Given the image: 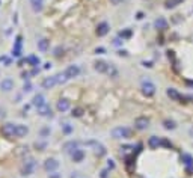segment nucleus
Returning a JSON list of instances; mask_svg holds the SVG:
<instances>
[{
	"mask_svg": "<svg viewBox=\"0 0 193 178\" xmlns=\"http://www.w3.org/2000/svg\"><path fill=\"white\" fill-rule=\"evenodd\" d=\"M110 135H112V138H113V139H130V138H131V135H133V131H131L128 127L119 125V127L112 128Z\"/></svg>",
	"mask_w": 193,
	"mask_h": 178,
	"instance_id": "obj_1",
	"label": "nucleus"
},
{
	"mask_svg": "<svg viewBox=\"0 0 193 178\" xmlns=\"http://www.w3.org/2000/svg\"><path fill=\"white\" fill-rule=\"evenodd\" d=\"M140 88H142V94L145 97H152L155 94V85L151 80H143Z\"/></svg>",
	"mask_w": 193,
	"mask_h": 178,
	"instance_id": "obj_2",
	"label": "nucleus"
},
{
	"mask_svg": "<svg viewBox=\"0 0 193 178\" xmlns=\"http://www.w3.org/2000/svg\"><path fill=\"white\" fill-rule=\"evenodd\" d=\"M79 148H80V142H77V140H68L62 146L63 152H66V154H72L74 151H77Z\"/></svg>",
	"mask_w": 193,
	"mask_h": 178,
	"instance_id": "obj_3",
	"label": "nucleus"
},
{
	"mask_svg": "<svg viewBox=\"0 0 193 178\" xmlns=\"http://www.w3.org/2000/svg\"><path fill=\"white\" fill-rule=\"evenodd\" d=\"M63 73H65V76H66L68 80L76 79V77H79V74H80V66H79V65H69Z\"/></svg>",
	"mask_w": 193,
	"mask_h": 178,
	"instance_id": "obj_4",
	"label": "nucleus"
},
{
	"mask_svg": "<svg viewBox=\"0 0 193 178\" xmlns=\"http://www.w3.org/2000/svg\"><path fill=\"white\" fill-rule=\"evenodd\" d=\"M57 168H59V162L56 160V159H47L45 162H44V169L47 171V172H56L57 171Z\"/></svg>",
	"mask_w": 193,
	"mask_h": 178,
	"instance_id": "obj_5",
	"label": "nucleus"
},
{
	"mask_svg": "<svg viewBox=\"0 0 193 178\" xmlns=\"http://www.w3.org/2000/svg\"><path fill=\"white\" fill-rule=\"evenodd\" d=\"M134 127L137 128V130H147L148 127H150V119L147 118V116H139V118H136V121H134Z\"/></svg>",
	"mask_w": 193,
	"mask_h": 178,
	"instance_id": "obj_6",
	"label": "nucleus"
},
{
	"mask_svg": "<svg viewBox=\"0 0 193 178\" xmlns=\"http://www.w3.org/2000/svg\"><path fill=\"white\" fill-rule=\"evenodd\" d=\"M166 94H167V97L171 98L172 101H180V103H183L181 100H186V98H187V97H183V95L177 91V89H174V88H169L167 91H166Z\"/></svg>",
	"mask_w": 193,
	"mask_h": 178,
	"instance_id": "obj_7",
	"label": "nucleus"
},
{
	"mask_svg": "<svg viewBox=\"0 0 193 178\" xmlns=\"http://www.w3.org/2000/svg\"><path fill=\"white\" fill-rule=\"evenodd\" d=\"M88 145L94 146V152H95L96 155H98V157H101V155H104V154H106V148H104V145H101L100 142L91 140V142H88Z\"/></svg>",
	"mask_w": 193,
	"mask_h": 178,
	"instance_id": "obj_8",
	"label": "nucleus"
},
{
	"mask_svg": "<svg viewBox=\"0 0 193 178\" xmlns=\"http://www.w3.org/2000/svg\"><path fill=\"white\" fill-rule=\"evenodd\" d=\"M0 89H2L3 92H11L14 89V80L9 79V77L3 79L2 82H0Z\"/></svg>",
	"mask_w": 193,
	"mask_h": 178,
	"instance_id": "obj_9",
	"label": "nucleus"
},
{
	"mask_svg": "<svg viewBox=\"0 0 193 178\" xmlns=\"http://www.w3.org/2000/svg\"><path fill=\"white\" fill-rule=\"evenodd\" d=\"M2 135L6 138L15 136V124H5L2 125Z\"/></svg>",
	"mask_w": 193,
	"mask_h": 178,
	"instance_id": "obj_10",
	"label": "nucleus"
},
{
	"mask_svg": "<svg viewBox=\"0 0 193 178\" xmlns=\"http://www.w3.org/2000/svg\"><path fill=\"white\" fill-rule=\"evenodd\" d=\"M69 107H71V103H69V100H66V98H60L59 101H57V104H56V109L59 110V112H68L69 110Z\"/></svg>",
	"mask_w": 193,
	"mask_h": 178,
	"instance_id": "obj_11",
	"label": "nucleus"
},
{
	"mask_svg": "<svg viewBox=\"0 0 193 178\" xmlns=\"http://www.w3.org/2000/svg\"><path fill=\"white\" fill-rule=\"evenodd\" d=\"M110 30V26L109 23H106V21H103V23H100L98 26H96V35L98 36H106Z\"/></svg>",
	"mask_w": 193,
	"mask_h": 178,
	"instance_id": "obj_12",
	"label": "nucleus"
},
{
	"mask_svg": "<svg viewBox=\"0 0 193 178\" xmlns=\"http://www.w3.org/2000/svg\"><path fill=\"white\" fill-rule=\"evenodd\" d=\"M56 85H57L56 76H53V77H45V79L42 80V88H44V89H52V88H55Z\"/></svg>",
	"mask_w": 193,
	"mask_h": 178,
	"instance_id": "obj_13",
	"label": "nucleus"
},
{
	"mask_svg": "<svg viewBox=\"0 0 193 178\" xmlns=\"http://www.w3.org/2000/svg\"><path fill=\"white\" fill-rule=\"evenodd\" d=\"M29 133V128L26 125H23V124H17L15 125V136L17 138H24Z\"/></svg>",
	"mask_w": 193,
	"mask_h": 178,
	"instance_id": "obj_14",
	"label": "nucleus"
},
{
	"mask_svg": "<svg viewBox=\"0 0 193 178\" xmlns=\"http://www.w3.org/2000/svg\"><path fill=\"white\" fill-rule=\"evenodd\" d=\"M36 46H38V50H39V51L45 53V51L48 50V47H50V41L45 39V38H41V39L36 42Z\"/></svg>",
	"mask_w": 193,
	"mask_h": 178,
	"instance_id": "obj_15",
	"label": "nucleus"
},
{
	"mask_svg": "<svg viewBox=\"0 0 193 178\" xmlns=\"http://www.w3.org/2000/svg\"><path fill=\"white\" fill-rule=\"evenodd\" d=\"M107 68H109V63L104 62V60H96L95 62V70L98 71V73H107Z\"/></svg>",
	"mask_w": 193,
	"mask_h": 178,
	"instance_id": "obj_16",
	"label": "nucleus"
},
{
	"mask_svg": "<svg viewBox=\"0 0 193 178\" xmlns=\"http://www.w3.org/2000/svg\"><path fill=\"white\" fill-rule=\"evenodd\" d=\"M181 160L186 165V168H193V157H192L189 152H183L181 154Z\"/></svg>",
	"mask_w": 193,
	"mask_h": 178,
	"instance_id": "obj_17",
	"label": "nucleus"
},
{
	"mask_svg": "<svg viewBox=\"0 0 193 178\" xmlns=\"http://www.w3.org/2000/svg\"><path fill=\"white\" fill-rule=\"evenodd\" d=\"M32 104L38 109V107H41V106H44V104H47L45 103V97L42 95V94H38V95H35L33 97V101H32Z\"/></svg>",
	"mask_w": 193,
	"mask_h": 178,
	"instance_id": "obj_18",
	"label": "nucleus"
},
{
	"mask_svg": "<svg viewBox=\"0 0 193 178\" xmlns=\"http://www.w3.org/2000/svg\"><path fill=\"white\" fill-rule=\"evenodd\" d=\"M38 113L41 116H52V107L48 104H44V106L38 107Z\"/></svg>",
	"mask_w": 193,
	"mask_h": 178,
	"instance_id": "obj_19",
	"label": "nucleus"
},
{
	"mask_svg": "<svg viewBox=\"0 0 193 178\" xmlns=\"http://www.w3.org/2000/svg\"><path fill=\"white\" fill-rule=\"evenodd\" d=\"M154 26H155L157 29H160V30H166V29H167V21H166L163 17H158V18L154 21Z\"/></svg>",
	"mask_w": 193,
	"mask_h": 178,
	"instance_id": "obj_20",
	"label": "nucleus"
},
{
	"mask_svg": "<svg viewBox=\"0 0 193 178\" xmlns=\"http://www.w3.org/2000/svg\"><path fill=\"white\" fill-rule=\"evenodd\" d=\"M148 145H150V148L155 149V148H158V146L161 145V139L157 138V136H151V138L148 139Z\"/></svg>",
	"mask_w": 193,
	"mask_h": 178,
	"instance_id": "obj_21",
	"label": "nucleus"
},
{
	"mask_svg": "<svg viewBox=\"0 0 193 178\" xmlns=\"http://www.w3.org/2000/svg\"><path fill=\"white\" fill-rule=\"evenodd\" d=\"M71 157H72V160H74V162H77V163H79V162H82V160L85 159V151L79 148L77 151H74V152L71 154Z\"/></svg>",
	"mask_w": 193,
	"mask_h": 178,
	"instance_id": "obj_22",
	"label": "nucleus"
},
{
	"mask_svg": "<svg viewBox=\"0 0 193 178\" xmlns=\"http://www.w3.org/2000/svg\"><path fill=\"white\" fill-rule=\"evenodd\" d=\"M29 2H30V5H32L33 11L39 12V11L42 9V5H44V0H29Z\"/></svg>",
	"mask_w": 193,
	"mask_h": 178,
	"instance_id": "obj_23",
	"label": "nucleus"
},
{
	"mask_svg": "<svg viewBox=\"0 0 193 178\" xmlns=\"http://www.w3.org/2000/svg\"><path fill=\"white\" fill-rule=\"evenodd\" d=\"M163 127H164L166 130H175V128H177V124H175L174 119H164V121H163Z\"/></svg>",
	"mask_w": 193,
	"mask_h": 178,
	"instance_id": "obj_24",
	"label": "nucleus"
},
{
	"mask_svg": "<svg viewBox=\"0 0 193 178\" xmlns=\"http://www.w3.org/2000/svg\"><path fill=\"white\" fill-rule=\"evenodd\" d=\"M181 2H183V0H167V2H166V8H167V9L175 8V6H178Z\"/></svg>",
	"mask_w": 193,
	"mask_h": 178,
	"instance_id": "obj_25",
	"label": "nucleus"
},
{
	"mask_svg": "<svg viewBox=\"0 0 193 178\" xmlns=\"http://www.w3.org/2000/svg\"><path fill=\"white\" fill-rule=\"evenodd\" d=\"M107 74H109L110 77H116V76H118V70L115 68V65L109 63V68H107Z\"/></svg>",
	"mask_w": 193,
	"mask_h": 178,
	"instance_id": "obj_26",
	"label": "nucleus"
},
{
	"mask_svg": "<svg viewBox=\"0 0 193 178\" xmlns=\"http://www.w3.org/2000/svg\"><path fill=\"white\" fill-rule=\"evenodd\" d=\"M74 118H80L83 115V109L82 107H76V109H72V113H71Z\"/></svg>",
	"mask_w": 193,
	"mask_h": 178,
	"instance_id": "obj_27",
	"label": "nucleus"
},
{
	"mask_svg": "<svg viewBox=\"0 0 193 178\" xmlns=\"http://www.w3.org/2000/svg\"><path fill=\"white\" fill-rule=\"evenodd\" d=\"M119 36L122 38V41H124V39H127V38L131 36V30H130V29H125V30H122V32L119 33Z\"/></svg>",
	"mask_w": 193,
	"mask_h": 178,
	"instance_id": "obj_28",
	"label": "nucleus"
},
{
	"mask_svg": "<svg viewBox=\"0 0 193 178\" xmlns=\"http://www.w3.org/2000/svg\"><path fill=\"white\" fill-rule=\"evenodd\" d=\"M33 66H36V65H39V57H36V56H29V59H27Z\"/></svg>",
	"mask_w": 193,
	"mask_h": 178,
	"instance_id": "obj_29",
	"label": "nucleus"
},
{
	"mask_svg": "<svg viewBox=\"0 0 193 178\" xmlns=\"http://www.w3.org/2000/svg\"><path fill=\"white\" fill-rule=\"evenodd\" d=\"M56 79H57V85H60V83H65L68 79H66V76H65V73L63 74H57L56 76Z\"/></svg>",
	"mask_w": 193,
	"mask_h": 178,
	"instance_id": "obj_30",
	"label": "nucleus"
},
{
	"mask_svg": "<svg viewBox=\"0 0 193 178\" xmlns=\"http://www.w3.org/2000/svg\"><path fill=\"white\" fill-rule=\"evenodd\" d=\"M62 128H63V133H65V135H69V133L72 131V127H71L69 124H63Z\"/></svg>",
	"mask_w": 193,
	"mask_h": 178,
	"instance_id": "obj_31",
	"label": "nucleus"
},
{
	"mask_svg": "<svg viewBox=\"0 0 193 178\" xmlns=\"http://www.w3.org/2000/svg\"><path fill=\"white\" fill-rule=\"evenodd\" d=\"M48 135H50V128H47V127H45V128L41 130V138H47Z\"/></svg>",
	"mask_w": 193,
	"mask_h": 178,
	"instance_id": "obj_32",
	"label": "nucleus"
},
{
	"mask_svg": "<svg viewBox=\"0 0 193 178\" xmlns=\"http://www.w3.org/2000/svg\"><path fill=\"white\" fill-rule=\"evenodd\" d=\"M100 177H101V178H109V171H107V169H103V171L100 172Z\"/></svg>",
	"mask_w": 193,
	"mask_h": 178,
	"instance_id": "obj_33",
	"label": "nucleus"
},
{
	"mask_svg": "<svg viewBox=\"0 0 193 178\" xmlns=\"http://www.w3.org/2000/svg\"><path fill=\"white\" fill-rule=\"evenodd\" d=\"M48 178H62V175L57 174V172H52L50 175H48Z\"/></svg>",
	"mask_w": 193,
	"mask_h": 178,
	"instance_id": "obj_34",
	"label": "nucleus"
},
{
	"mask_svg": "<svg viewBox=\"0 0 193 178\" xmlns=\"http://www.w3.org/2000/svg\"><path fill=\"white\" fill-rule=\"evenodd\" d=\"M30 91H32V85L26 83V85H24V92H30Z\"/></svg>",
	"mask_w": 193,
	"mask_h": 178,
	"instance_id": "obj_35",
	"label": "nucleus"
},
{
	"mask_svg": "<svg viewBox=\"0 0 193 178\" xmlns=\"http://www.w3.org/2000/svg\"><path fill=\"white\" fill-rule=\"evenodd\" d=\"M95 53H96V54H104V53H106V49H103V47H98V49L95 50Z\"/></svg>",
	"mask_w": 193,
	"mask_h": 178,
	"instance_id": "obj_36",
	"label": "nucleus"
},
{
	"mask_svg": "<svg viewBox=\"0 0 193 178\" xmlns=\"http://www.w3.org/2000/svg\"><path fill=\"white\" fill-rule=\"evenodd\" d=\"M107 168L109 169H115V162L113 160H107Z\"/></svg>",
	"mask_w": 193,
	"mask_h": 178,
	"instance_id": "obj_37",
	"label": "nucleus"
},
{
	"mask_svg": "<svg viewBox=\"0 0 193 178\" xmlns=\"http://www.w3.org/2000/svg\"><path fill=\"white\" fill-rule=\"evenodd\" d=\"M121 44H122V41H121L119 38H115V39H113V46H121Z\"/></svg>",
	"mask_w": 193,
	"mask_h": 178,
	"instance_id": "obj_38",
	"label": "nucleus"
},
{
	"mask_svg": "<svg viewBox=\"0 0 193 178\" xmlns=\"http://www.w3.org/2000/svg\"><path fill=\"white\" fill-rule=\"evenodd\" d=\"M122 2H124V0H110V3H112V5H121Z\"/></svg>",
	"mask_w": 193,
	"mask_h": 178,
	"instance_id": "obj_39",
	"label": "nucleus"
},
{
	"mask_svg": "<svg viewBox=\"0 0 193 178\" xmlns=\"http://www.w3.org/2000/svg\"><path fill=\"white\" fill-rule=\"evenodd\" d=\"M118 54H119V56H127V51H125V50H119Z\"/></svg>",
	"mask_w": 193,
	"mask_h": 178,
	"instance_id": "obj_40",
	"label": "nucleus"
},
{
	"mask_svg": "<svg viewBox=\"0 0 193 178\" xmlns=\"http://www.w3.org/2000/svg\"><path fill=\"white\" fill-rule=\"evenodd\" d=\"M143 66H148V68H151L152 63H151V62H143Z\"/></svg>",
	"mask_w": 193,
	"mask_h": 178,
	"instance_id": "obj_41",
	"label": "nucleus"
},
{
	"mask_svg": "<svg viewBox=\"0 0 193 178\" xmlns=\"http://www.w3.org/2000/svg\"><path fill=\"white\" fill-rule=\"evenodd\" d=\"M137 18L142 20V18H143V14H142V12H137Z\"/></svg>",
	"mask_w": 193,
	"mask_h": 178,
	"instance_id": "obj_42",
	"label": "nucleus"
},
{
	"mask_svg": "<svg viewBox=\"0 0 193 178\" xmlns=\"http://www.w3.org/2000/svg\"><path fill=\"white\" fill-rule=\"evenodd\" d=\"M189 133H190V136L193 138V128H190V131H189Z\"/></svg>",
	"mask_w": 193,
	"mask_h": 178,
	"instance_id": "obj_43",
	"label": "nucleus"
},
{
	"mask_svg": "<svg viewBox=\"0 0 193 178\" xmlns=\"http://www.w3.org/2000/svg\"><path fill=\"white\" fill-rule=\"evenodd\" d=\"M187 85H189V86H193V82H187Z\"/></svg>",
	"mask_w": 193,
	"mask_h": 178,
	"instance_id": "obj_44",
	"label": "nucleus"
}]
</instances>
